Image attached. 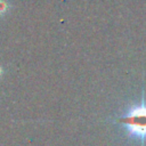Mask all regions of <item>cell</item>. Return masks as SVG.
<instances>
[{
	"label": "cell",
	"mask_w": 146,
	"mask_h": 146,
	"mask_svg": "<svg viewBox=\"0 0 146 146\" xmlns=\"http://www.w3.org/2000/svg\"><path fill=\"white\" fill-rule=\"evenodd\" d=\"M121 125L127 138L138 146H146V97L143 94L139 99L128 106V108L114 120Z\"/></svg>",
	"instance_id": "1"
},
{
	"label": "cell",
	"mask_w": 146,
	"mask_h": 146,
	"mask_svg": "<svg viewBox=\"0 0 146 146\" xmlns=\"http://www.w3.org/2000/svg\"><path fill=\"white\" fill-rule=\"evenodd\" d=\"M10 5L8 3L7 0H0V15H5L8 9H9Z\"/></svg>",
	"instance_id": "2"
},
{
	"label": "cell",
	"mask_w": 146,
	"mask_h": 146,
	"mask_svg": "<svg viewBox=\"0 0 146 146\" xmlns=\"http://www.w3.org/2000/svg\"><path fill=\"white\" fill-rule=\"evenodd\" d=\"M2 73H3V71H2V67L0 66V79H1V76H2Z\"/></svg>",
	"instance_id": "3"
}]
</instances>
